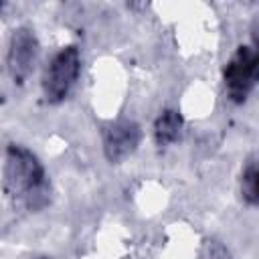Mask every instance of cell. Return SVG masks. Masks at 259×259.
<instances>
[{"mask_svg":"<svg viewBox=\"0 0 259 259\" xmlns=\"http://www.w3.org/2000/svg\"><path fill=\"white\" fill-rule=\"evenodd\" d=\"M202 259H233V257H231L229 249L221 241L208 239L202 245Z\"/></svg>","mask_w":259,"mask_h":259,"instance_id":"obj_8","label":"cell"},{"mask_svg":"<svg viewBox=\"0 0 259 259\" xmlns=\"http://www.w3.org/2000/svg\"><path fill=\"white\" fill-rule=\"evenodd\" d=\"M101 142L105 158L111 164H119L138 150L142 142V127L132 119L107 121L101 130Z\"/></svg>","mask_w":259,"mask_h":259,"instance_id":"obj_5","label":"cell"},{"mask_svg":"<svg viewBox=\"0 0 259 259\" xmlns=\"http://www.w3.org/2000/svg\"><path fill=\"white\" fill-rule=\"evenodd\" d=\"M81 73V55L75 45L59 49L42 75V95L49 103H61L69 97Z\"/></svg>","mask_w":259,"mask_h":259,"instance_id":"obj_2","label":"cell"},{"mask_svg":"<svg viewBox=\"0 0 259 259\" xmlns=\"http://www.w3.org/2000/svg\"><path fill=\"white\" fill-rule=\"evenodd\" d=\"M184 117L178 109H164L154 121V140L158 146H170L180 138Z\"/></svg>","mask_w":259,"mask_h":259,"instance_id":"obj_6","label":"cell"},{"mask_svg":"<svg viewBox=\"0 0 259 259\" xmlns=\"http://www.w3.org/2000/svg\"><path fill=\"white\" fill-rule=\"evenodd\" d=\"M259 57L257 49L251 45H241L231 55L223 69V83L227 97L233 103H245L257 83Z\"/></svg>","mask_w":259,"mask_h":259,"instance_id":"obj_3","label":"cell"},{"mask_svg":"<svg viewBox=\"0 0 259 259\" xmlns=\"http://www.w3.org/2000/svg\"><path fill=\"white\" fill-rule=\"evenodd\" d=\"M38 49H40L38 38L30 26H18L12 30L10 42H8L6 67L10 73V79L16 85H22L30 77L38 59Z\"/></svg>","mask_w":259,"mask_h":259,"instance_id":"obj_4","label":"cell"},{"mask_svg":"<svg viewBox=\"0 0 259 259\" xmlns=\"http://www.w3.org/2000/svg\"><path fill=\"white\" fill-rule=\"evenodd\" d=\"M2 192L16 210L38 212L51 202V180L38 156L22 144H8L2 164Z\"/></svg>","mask_w":259,"mask_h":259,"instance_id":"obj_1","label":"cell"},{"mask_svg":"<svg viewBox=\"0 0 259 259\" xmlns=\"http://www.w3.org/2000/svg\"><path fill=\"white\" fill-rule=\"evenodd\" d=\"M4 6H6V4H4V2H0V14H2V10H4Z\"/></svg>","mask_w":259,"mask_h":259,"instance_id":"obj_10","label":"cell"},{"mask_svg":"<svg viewBox=\"0 0 259 259\" xmlns=\"http://www.w3.org/2000/svg\"><path fill=\"white\" fill-rule=\"evenodd\" d=\"M241 196L249 206L259 202V172L255 158H249L241 172Z\"/></svg>","mask_w":259,"mask_h":259,"instance_id":"obj_7","label":"cell"},{"mask_svg":"<svg viewBox=\"0 0 259 259\" xmlns=\"http://www.w3.org/2000/svg\"><path fill=\"white\" fill-rule=\"evenodd\" d=\"M28 259H51L49 255H34V257H28Z\"/></svg>","mask_w":259,"mask_h":259,"instance_id":"obj_9","label":"cell"}]
</instances>
